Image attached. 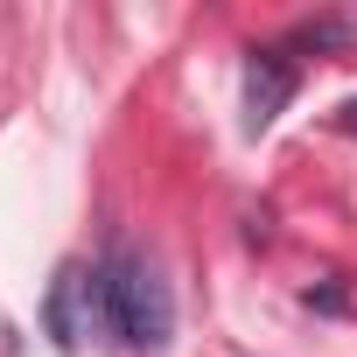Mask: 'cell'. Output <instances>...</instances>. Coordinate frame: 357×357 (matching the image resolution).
Instances as JSON below:
<instances>
[{
	"label": "cell",
	"instance_id": "cell-4",
	"mask_svg": "<svg viewBox=\"0 0 357 357\" xmlns=\"http://www.w3.org/2000/svg\"><path fill=\"white\" fill-rule=\"evenodd\" d=\"M301 301H308V308H329V315H336V308H343V287H336V280H322V287H308Z\"/></svg>",
	"mask_w": 357,
	"mask_h": 357
},
{
	"label": "cell",
	"instance_id": "cell-2",
	"mask_svg": "<svg viewBox=\"0 0 357 357\" xmlns=\"http://www.w3.org/2000/svg\"><path fill=\"white\" fill-rule=\"evenodd\" d=\"M43 329H50L56 350H77L84 336H98V294H91V273L84 266H56L50 301H43Z\"/></svg>",
	"mask_w": 357,
	"mask_h": 357
},
{
	"label": "cell",
	"instance_id": "cell-5",
	"mask_svg": "<svg viewBox=\"0 0 357 357\" xmlns=\"http://www.w3.org/2000/svg\"><path fill=\"white\" fill-rule=\"evenodd\" d=\"M336 126H343V133H357V98H350V105L336 112Z\"/></svg>",
	"mask_w": 357,
	"mask_h": 357
},
{
	"label": "cell",
	"instance_id": "cell-6",
	"mask_svg": "<svg viewBox=\"0 0 357 357\" xmlns=\"http://www.w3.org/2000/svg\"><path fill=\"white\" fill-rule=\"evenodd\" d=\"M343 43H357V15H343Z\"/></svg>",
	"mask_w": 357,
	"mask_h": 357
},
{
	"label": "cell",
	"instance_id": "cell-1",
	"mask_svg": "<svg viewBox=\"0 0 357 357\" xmlns=\"http://www.w3.org/2000/svg\"><path fill=\"white\" fill-rule=\"evenodd\" d=\"M91 294H98V336L126 343V350H168L175 336V294L161 280L154 259H140L133 245H112L91 266Z\"/></svg>",
	"mask_w": 357,
	"mask_h": 357
},
{
	"label": "cell",
	"instance_id": "cell-3",
	"mask_svg": "<svg viewBox=\"0 0 357 357\" xmlns=\"http://www.w3.org/2000/svg\"><path fill=\"white\" fill-rule=\"evenodd\" d=\"M294 84H301V70L287 50H252L245 56V133H266L280 119V105L294 98Z\"/></svg>",
	"mask_w": 357,
	"mask_h": 357
}]
</instances>
